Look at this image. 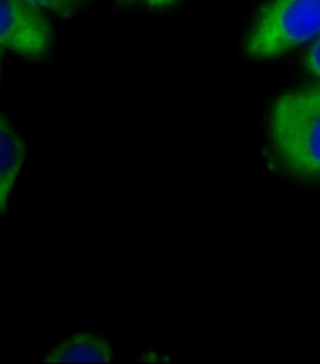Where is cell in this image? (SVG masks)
I'll use <instances>...</instances> for the list:
<instances>
[{
  "mask_svg": "<svg viewBox=\"0 0 320 364\" xmlns=\"http://www.w3.org/2000/svg\"><path fill=\"white\" fill-rule=\"evenodd\" d=\"M270 140L285 171L320 181V85L282 94L270 114Z\"/></svg>",
  "mask_w": 320,
  "mask_h": 364,
  "instance_id": "obj_1",
  "label": "cell"
},
{
  "mask_svg": "<svg viewBox=\"0 0 320 364\" xmlns=\"http://www.w3.org/2000/svg\"><path fill=\"white\" fill-rule=\"evenodd\" d=\"M320 35V0H270L246 41L254 58H273Z\"/></svg>",
  "mask_w": 320,
  "mask_h": 364,
  "instance_id": "obj_2",
  "label": "cell"
},
{
  "mask_svg": "<svg viewBox=\"0 0 320 364\" xmlns=\"http://www.w3.org/2000/svg\"><path fill=\"white\" fill-rule=\"evenodd\" d=\"M53 45V24L40 9L24 0H0V48L28 60H42Z\"/></svg>",
  "mask_w": 320,
  "mask_h": 364,
  "instance_id": "obj_3",
  "label": "cell"
},
{
  "mask_svg": "<svg viewBox=\"0 0 320 364\" xmlns=\"http://www.w3.org/2000/svg\"><path fill=\"white\" fill-rule=\"evenodd\" d=\"M26 159V144L11 121L0 113V214L8 208L15 181Z\"/></svg>",
  "mask_w": 320,
  "mask_h": 364,
  "instance_id": "obj_4",
  "label": "cell"
},
{
  "mask_svg": "<svg viewBox=\"0 0 320 364\" xmlns=\"http://www.w3.org/2000/svg\"><path fill=\"white\" fill-rule=\"evenodd\" d=\"M113 357L111 343L94 333H76L48 353L46 363H109Z\"/></svg>",
  "mask_w": 320,
  "mask_h": 364,
  "instance_id": "obj_5",
  "label": "cell"
},
{
  "mask_svg": "<svg viewBox=\"0 0 320 364\" xmlns=\"http://www.w3.org/2000/svg\"><path fill=\"white\" fill-rule=\"evenodd\" d=\"M24 2L40 9L42 12H50L62 16V18H69L80 11L88 0H24Z\"/></svg>",
  "mask_w": 320,
  "mask_h": 364,
  "instance_id": "obj_6",
  "label": "cell"
},
{
  "mask_svg": "<svg viewBox=\"0 0 320 364\" xmlns=\"http://www.w3.org/2000/svg\"><path fill=\"white\" fill-rule=\"evenodd\" d=\"M306 63L311 75L320 80V39L311 46L310 53L307 54Z\"/></svg>",
  "mask_w": 320,
  "mask_h": 364,
  "instance_id": "obj_7",
  "label": "cell"
},
{
  "mask_svg": "<svg viewBox=\"0 0 320 364\" xmlns=\"http://www.w3.org/2000/svg\"><path fill=\"white\" fill-rule=\"evenodd\" d=\"M122 2L144 5V6H150V8H166V6L174 5L177 0H122Z\"/></svg>",
  "mask_w": 320,
  "mask_h": 364,
  "instance_id": "obj_8",
  "label": "cell"
},
{
  "mask_svg": "<svg viewBox=\"0 0 320 364\" xmlns=\"http://www.w3.org/2000/svg\"><path fill=\"white\" fill-rule=\"evenodd\" d=\"M2 60H4V49L0 48V72H2Z\"/></svg>",
  "mask_w": 320,
  "mask_h": 364,
  "instance_id": "obj_9",
  "label": "cell"
}]
</instances>
